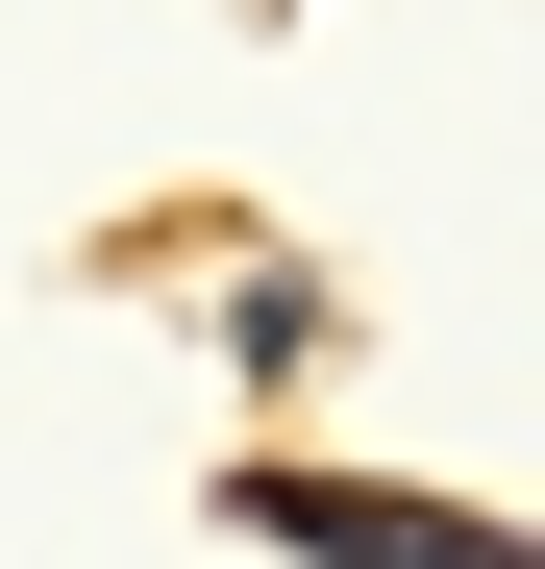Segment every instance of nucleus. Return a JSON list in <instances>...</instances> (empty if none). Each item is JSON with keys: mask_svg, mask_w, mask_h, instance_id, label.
I'll return each mask as SVG.
<instances>
[{"mask_svg": "<svg viewBox=\"0 0 545 569\" xmlns=\"http://www.w3.org/2000/svg\"><path fill=\"white\" fill-rule=\"evenodd\" d=\"M224 520H272V545H323V569H521L496 520H446V496H323V470H248Z\"/></svg>", "mask_w": 545, "mask_h": 569, "instance_id": "f257e3e1", "label": "nucleus"}]
</instances>
